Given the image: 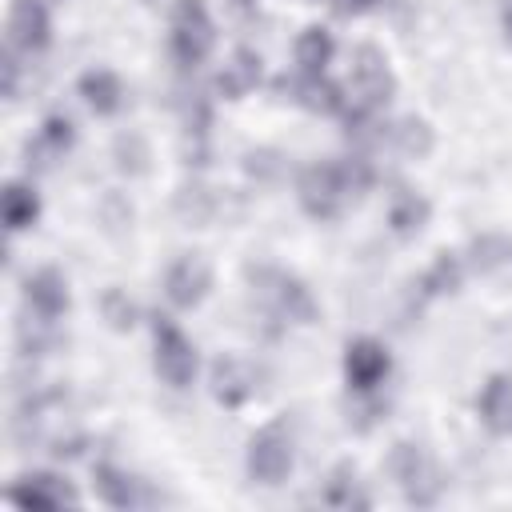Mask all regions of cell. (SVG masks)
I'll return each instance as SVG.
<instances>
[{"label": "cell", "instance_id": "cell-25", "mask_svg": "<svg viewBox=\"0 0 512 512\" xmlns=\"http://www.w3.org/2000/svg\"><path fill=\"white\" fill-rule=\"evenodd\" d=\"M472 268L476 272H504L512 268V236L504 232H480L472 236Z\"/></svg>", "mask_w": 512, "mask_h": 512}, {"label": "cell", "instance_id": "cell-12", "mask_svg": "<svg viewBox=\"0 0 512 512\" xmlns=\"http://www.w3.org/2000/svg\"><path fill=\"white\" fill-rule=\"evenodd\" d=\"M208 388H212V400L224 404V408H240L252 400L256 392V368L240 356H220L212 364V376H208Z\"/></svg>", "mask_w": 512, "mask_h": 512}, {"label": "cell", "instance_id": "cell-33", "mask_svg": "<svg viewBox=\"0 0 512 512\" xmlns=\"http://www.w3.org/2000/svg\"><path fill=\"white\" fill-rule=\"evenodd\" d=\"M256 4H260V0H232L236 12H256Z\"/></svg>", "mask_w": 512, "mask_h": 512}, {"label": "cell", "instance_id": "cell-5", "mask_svg": "<svg viewBox=\"0 0 512 512\" xmlns=\"http://www.w3.org/2000/svg\"><path fill=\"white\" fill-rule=\"evenodd\" d=\"M244 464H248V476L264 488H276L292 476V464H296V452H292V436L284 428V420H272L264 424L252 440H248V452H244Z\"/></svg>", "mask_w": 512, "mask_h": 512}, {"label": "cell", "instance_id": "cell-23", "mask_svg": "<svg viewBox=\"0 0 512 512\" xmlns=\"http://www.w3.org/2000/svg\"><path fill=\"white\" fill-rule=\"evenodd\" d=\"M388 136H392V144H396L404 156H412V160H424V156L432 152V144H436V132H432V124H428L424 116H400V120L388 128Z\"/></svg>", "mask_w": 512, "mask_h": 512}, {"label": "cell", "instance_id": "cell-1", "mask_svg": "<svg viewBox=\"0 0 512 512\" xmlns=\"http://www.w3.org/2000/svg\"><path fill=\"white\" fill-rule=\"evenodd\" d=\"M396 92V76L388 68V56L376 44H360L352 52V80L344 88L348 104H344V124L360 120V116H376Z\"/></svg>", "mask_w": 512, "mask_h": 512}, {"label": "cell", "instance_id": "cell-6", "mask_svg": "<svg viewBox=\"0 0 512 512\" xmlns=\"http://www.w3.org/2000/svg\"><path fill=\"white\" fill-rule=\"evenodd\" d=\"M212 44H216V28L208 16V4L204 0H176L172 4V56L184 68H192V64L208 60Z\"/></svg>", "mask_w": 512, "mask_h": 512}, {"label": "cell", "instance_id": "cell-22", "mask_svg": "<svg viewBox=\"0 0 512 512\" xmlns=\"http://www.w3.org/2000/svg\"><path fill=\"white\" fill-rule=\"evenodd\" d=\"M36 216H40V196H36V188L24 184V180H8V184H4V228H8V232H24V228L36 224Z\"/></svg>", "mask_w": 512, "mask_h": 512}, {"label": "cell", "instance_id": "cell-8", "mask_svg": "<svg viewBox=\"0 0 512 512\" xmlns=\"http://www.w3.org/2000/svg\"><path fill=\"white\" fill-rule=\"evenodd\" d=\"M392 372V352L376 340V336H356L344 348V380L356 396L364 392H380V384Z\"/></svg>", "mask_w": 512, "mask_h": 512}, {"label": "cell", "instance_id": "cell-13", "mask_svg": "<svg viewBox=\"0 0 512 512\" xmlns=\"http://www.w3.org/2000/svg\"><path fill=\"white\" fill-rule=\"evenodd\" d=\"M8 496H12L16 504H24V508H64V504H80L76 488H72L64 476H56V472H24V476L8 488Z\"/></svg>", "mask_w": 512, "mask_h": 512}, {"label": "cell", "instance_id": "cell-9", "mask_svg": "<svg viewBox=\"0 0 512 512\" xmlns=\"http://www.w3.org/2000/svg\"><path fill=\"white\" fill-rule=\"evenodd\" d=\"M212 288V264L196 252H180L164 272V296L172 308H196Z\"/></svg>", "mask_w": 512, "mask_h": 512}, {"label": "cell", "instance_id": "cell-20", "mask_svg": "<svg viewBox=\"0 0 512 512\" xmlns=\"http://www.w3.org/2000/svg\"><path fill=\"white\" fill-rule=\"evenodd\" d=\"M256 84H260V52H252V48H236L232 60L216 72V92L228 100H240Z\"/></svg>", "mask_w": 512, "mask_h": 512}, {"label": "cell", "instance_id": "cell-18", "mask_svg": "<svg viewBox=\"0 0 512 512\" xmlns=\"http://www.w3.org/2000/svg\"><path fill=\"white\" fill-rule=\"evenodd\" d=\"M76 88H80L84 104H88L92 112H100V116H112V112L124 108V80H120L112 68H88V72L76 80Z\"/></svg>", "mask_w": 512, "mask_h": 512}, {"label": "cell", "instance_id": "cell-31", "mask_svg": "<svg viewBox=\"0 0 512 512\" xmlns=\"http://www.w3.org/2000/svg\"><path fill=\"white\" fill-rule=\"evenodd\" d=\"M376 0H340V12H364V8H372Z\"/></svg>", "mask_w": 512, "mask_h": 512}, {"label": "cell", "instance_id": "cell-15", "mask_svg": "<svg viewBox=\"0 0 512 512\" xmlns=\"http://www.w3.org/2000/svg\"><path fill=\"white\" fill-rule=\"evenodd\" d=\"M96 492H100V500L108 508H144V504H156V492H148L144 480L128 476L116 464H96Z\"/></svg>", "mask_w": 512, "mask_h": 512}, {"label": "cell", "instance_id": "cell-4", "mask_svg": "<svg viewBox=\"0 0 512 512\" xmlns=\"http://www.w3.org/2000/svg\"><path fill=\"white\" fill-rule=\"evenodd\" d=\"M296 196H300V208L312 220H336L344 212V204L352 200L340 160H316V164H308L300 172V180H296Z\"/></svg>", "mask_w": 512, "mask_h": 512}, {"label": "cell", "instance_id": "cell-24", "mask_svg": "<svg viewBox=\"0 0 512 512\" xmlns=\"http://www.w3.org/2000/svg\"><path fill=\"white\" fill-rule=\"evenodd\" d=\"M460 284H464V260L456 252H440L428 264V272L420 276L424 296H452V292H460Z\"/></svg>", "mask_w": 512, "mask_h": 512}, {"label": "cell", "instance_id": "cell-10", "mask_svg": "<svg viewBox=\"0 0 512 512\" xmlns=\"http://www.w3.org/2000/svg\"><path fill=\"white\" fill-rule=\"evenodd\" d=\"M48 40H52L48 8L40 0H12V8H8V48L32 56V52H44Z\"/></svg>", "mask_w": 512, "mask_h": 512}, {"label": "cell", "instance_id": "cell-19", "mask_svg": "<svg viewBox=\"0 0 512 512\" xmlns=\"http://www.w3.org/2000/svg\"><path fill=\"white\" fill-rule=\"evenodd\" d=\"M316 500L328 504V508H340V512H352V508H368V504H372V496L364 492L360 472H356L352 464H336V468L328 472L324 488L316 492Z\"/></svg>", "mask_w": 512, "mask_h": 512}, {"label": "cell", "instance_id": "cell-3", "mask_svg": "<svg viewBox=\"0 0 512 512\" xmlns=\"http://www.w3.org/2000/svg\"><path fill=\"white\" fill-rule=\"evenodd\" d=\"M388 472H392V480L400 484L404 500L416 504V508H432V504L440 500V492H444V480H440L436 460H432L420 444H412V440H396V444H392V452H388Z\"/></svg>", "mask_w": 512, "mask_h": 512}, {"label": "cell", "instance_id": "cell-32", "mask_svg": "<svg viewBox=\"0 0 512 512\" xmlns=\"http://www.w3.org/2000/svg\"><path fill=\"white\" fill-rule=\"evenodd\" d=\"M500 24H504V32H508V40H512V0H504V8H500Z\"/></svg>", "mask_w": 512, "mask_h": 512}, {"label": "cell", "instance_id": "cell-11", "mask_svg": "<svg viewBox=\"0 0 512 512\" xmlns=\"http://www.w3.org/2000/svg\"><path fill=\"white\" fill-rule=\"evenodd\" d=\"M24 300H28V308H32L40 320L56 324V320L72 308V292H68L64 272H60V268H36V272L24 280Z\"/></svg>", "mask_w": 512, "mask_h": 512}, {"label": "cell", "instance_id": "cell-28", "mask_svg": "<svg viewBox=\"0 0 512 512\" xmlns=\"http://www.w3.org/2000/svg\"><path fill=\"white\" fill-rule=\"evenodd\" d=\"M100 316H104L116 332H128V328L136 324L140 312H136V304L128 300V292L112 284V288H104V296H100Z\"/></svg>", "mask_w": 512, "mask_h": 512}, {"label": "cell", "instance_id": "cell-16", "mask_svg": "<svg viewBox=\"0 0 512 512\" xmlns=\"http://www.w3.org/2000/svg\"><path fill=\"white\" fill-rule=\"evenodd\" d=\"M476 412L492 436H512V372L488 376V384L476 396Z\"/></svg>", "mask_w": 512, "mask_h": 512}, {"label": "cell", "instance_id": "cell-7", "mask_svg": "<svg viewBox=\"0 0 512 512\" xmlns=\"http://www.w3.org/2000/svg\"><path fill=\"white\" fill-rule=\"evenodd\" d=\"M152 340H156V372L164 384L172 388H188L196 380V368H200V356H196V344L168 320V316H156L152 320Z\"/></svg>", "mask_w": 512, "mask_h": 512}, {"label": "cell", "instance_id": "cell-29", "mask_svg": "<svg viewBox=\"0 0 512 512\" xmlns=\"http://www.w3.org/2000/svg\"><path fill=\"white\" fill-rule=\"evenodd\" d=\"M176 212H180L188 224H204V220L216 212V200H212V192H208V188L188 184V188H180V192H176Z\"/></svg>", "mask_w": 512, "mask_h": 512}, {"label": "cell", "instance_id": "cell-27", "mask_svg": "<svg viewBox=\"0 0 512 512\" xmlns=\"http://www.w3.org/2000/svg\"><path fill=\"white\" fill-rule=\"evenodd\" d=\"M112 156H116V168L128 172V176H144L148 172V144L136 132H120L116 144H112Z\"/></svg>", "mask_w": 512, "mask_h": 512}, {"label": "cell", "instance_id": "cell-2", "mask_svg": "<svg viewBox=\"0 0 512 512\" xmlns=\"http://www.w3.org/2000/svg\"><path fill=\"white\" fill-rule=\"evenodd\" d=\"M248 280L256 288V296L268 304V312L284 324H316L320 308H316V296L308 292V284L284 268H248Z\"/></svg>", "mask_w": 512, "mask_h": 512}, {"label": "cell", "instance_id": "cell-14", "mask_svg": "<svg viewBox=\"0 0 512 512\" xmlns=\"http://www.w3.org/2000/svg\"><path fill=\"white\" fill-rule=\"evenodd\" d=\"M280 92H288L296 104H304L308 112H324V116H344V88L324 80V76H312V72H296V76H284L280 80Z\"/></svg>", "mask_w": 512, "mask_h": 512}, {"label": "cell", "instance_id": "cell-21", "mask_svg": "<svg viewBox=\"0 0 512 512\" xmlns=\"http://www.w3.org/2000/svg\"><path fill=\"white\" fill-rule=\"evenodd\" d=\"M332 56H336V40H332L328 28L308 24V28L296 36V68H300V72L324 76V68L332 64Z\"/></svg>", "mask_w": 512, "mask_h": 512}, {"label": "cell", "instance_id": "cell-26", "mask_svg": "<svg viewBox=\"0 0 512 512\" xmlns=\"http://www.w3.org/2000/svg\"><path fill=\"white\" fill-rule=\"evenodd\" d=\"M72 144H76V124L64 112H52V116H44L36 144H28V148H36L40 156H64Z\"/></svg>", "mask_w": 512, "mask_h": 512}, {"label": "cell", "instance_id": "cell-17", "mask_svg": "<svg viewBox=\"0 0 512 512\" xmlns=\"http://www.w3.org/2000/svg\"><path fill=\"white\" fill-rule=\"evenodd\" d=\"M428 216H432V204H428L420 192H412V188H396V192L388 196V212H384V220H388L392 236H400V240L420 236L424 224H428Z\"/></svg>", "mask_w": 512, "mask_h": 512}, {"label": "cell", "instance_id": "cell-30", "mask_svg": "<svg viewBox=\"0 0 512 512\" xmlns=\"http://www.w3.org/2000/svg\"><path fill=\"white\" fill-rule=\"evenodd\" d=\"M244 168H248L256 180H276V176L284 172L280 156H276V152H268V148H260V152H248V156H244Z\"/></svg>", "mask_w": 512, "mask_h": 512}]
</instances>
